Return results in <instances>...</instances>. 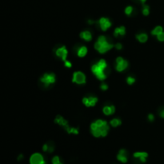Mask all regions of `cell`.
Here are the masks:
<instances>
[{
    "instance_id": "obj_1",
    "label": "cell",
    "mask_w": 164,
    "mask_h": 164,
    "mask_svg": "<svg viewBox=\"0 0 164 164\" xmlns=\"http://www.w3.org/2000/svg\"><path fill=\"white\" fill-rule=\"evenodd\" d=\"M110 123L103 119H98L90 125V131L95 138H104L110 131Z\"/></svg>"
},
{
    "instance_id": "obj_2",
    "label": "cell",
    "mask_w": 164,
    "mask_h": 164,
    "mask_svg": "<svg viewBox=\"0 0 164 164\" xmlns=\"http://www.w3.org/2000/svg\"><path fill=\"white\" fill-rule=\"evenodd\" d=\"M91 73L99 81H105L110 74V67L104 59H100L90 67Z\"/></svg>"
},
{
    "instance_id": "obj_3",
    "label": "cell",
    "mask_w": 164,
    "mask_h": 164,
    "mask_svg": "<svg viewBox=\"0 0 164 164\" xmlns=\"http://www.w3.org/2000/svg\"><path fill=\"white\" fill-rule=\"evenodd\" d=\"M94 48L99 54H106L115 48V43L110 37L102 34L95 42Z\"/></svg>"
},
{
    "instance_id": "obj_4",
    "label": "cell",
    "mask_w": 164,
    "mask_h": 164,
    "mask_svg": "<svg viewBox=\"0 0 164 164\" xmlns=\"http://www.w3.org/2000/svg\"><path fill=\"white\" fill-rule=\"evenodd\" d=\"M54 122V123L58 124L59 126H61L63 129H64L69 135H78V134L79 133V128L70 126L68 121H67L65 118L63 117L61 115H56Z\"/></svg>"
},
{
    "instance_id": "obj_5",
    "label": "cell",
    "mask_w": 164,
    "mask_h": 164,
    "mask_svg": "<svg viewBox=\"0 0 164 164\" xmlns=\"http://www.w3.org/2000/svg\"><path fill=\"white\" fill-rule=\"evenodd\" d=\"M56 74L53 72H46L39 78L38 83L43 88H50L55 83Z\"/></svg>"
},
{
    "instance_id": "obj_6",
    "label": "cell",
    "mask_w": 164,
    "mask_h": 164,
    "mask_svg": "<svg viewBox=\"0 0 164 164\" xmlns=\"http://www.w3.org/2000/svg\"><path fill=\"white\" fill-rule=\"evenodd\" d=\"M96 27L103 32H106L108 29H110L112 26L111 20L107 17H101L96 20Z\"/></svg>"
},
{
    "instance_id": "obj_7",
    "label": "cell",
    "mask_w": 164,
    "mask_h": 164,
    "mask_svg": "<svg viewBox=\"0 0 164 164\" xmlns=\"http://www.w3.org/2000/svg\"><path fill=\"white\" fill-rule=\"evenodd\" d=\"M71 82L79 86L84 85L87 83V76L81 70H75L72 74Z\"/></svg>"
},
{
    "instance_id": "obj_8",
    "label": "cell",
    "mask_w": 164,
    "mask_h": 164,
    "mask_svg": "<svg viewBox=\"0 0 164 164\" xmlns=\"http://www.w3.org/2000/svg\"><path fill=\"white\" fill-rule=\"evenodd\" d=\"M54 53L56 57L63 62L67 59L69 54L68 50H67V47L64 45H59L58 47H56L54 49Z\"/></svg>"
},
{
    "instance_id": "obj_9",
    "label": "cell",
    "mask_w": 164,
    "mask_h": 164,
    "mask_svg": "<svg viewBox=\"0 0 164 164\" xmlns=\"http://www.w3.org/2000/svg\"><path fill=\"white\" fill-rule=\"evenodd\" d=\"M129 66V63L126 59L122 56H118L115 59V69L118 72H123L127 69Z\"/></svg>"
},
{
    "instance_id": "obj_10",
    "label": "cell",
    "mask_w": 164,
    "mask_h": 164,
    "mask_svg": "<svg viewBox=\"0 0 164 164\" xmlns=\"http://www.w3.org/2000/svg\"><path fill=\"white\" fill-rule=\"evenodd\" d=\"M99 102V98L94 95H86L82 99V103L87 107H94Z\"/></svg>"
},
{
    "instance_id": "obj_11",
    "label": "cell",
    "mask_w": 164,
    "mask_h": 164,
    "mask_svg": "<svg viewBox=\"0 0 164 164\" xmlns=\"http://www.w3.org/2000/svg\"><path fill=\"white\" fill-rule=\"evenodd\" d=\"M30 164H46L44 155L38 152L32 154L29 159Z\"/></svg>"
},
{
    "instance_id": "obj_12",
    "label": "cell",
    "mask_w": 164,
    "mask_h": 164,
    "mask_svg": "<svg viewBox=\"0 0 164 164\" xmlns=\"http://www.w3.org/2000/svg\"><path fill=\"white\" fill-rule=\"evenodd\" d=\"M115 106L111 103H106L103 106V109H102L103 115L106 116L113 115L115 113Z\"/></svg>"
},
{
    "instance_id": "obj_13",
    "label": "cell",
    "mask_w": 164,
    "mask_h": 164,
    "mask_svg": "<svg viewBox=\"0 0 164 164\" xmlns=\"http://www.w3.org/2000/svg\"><path fill=\"white\" fill-rule=\"evenodd\" d=\"M117 160L122 163H126L128 161V151L126 149H120L117 154Z\"/></svg>"
},
{
    "instance_id": "obj_14",
    "label": "cell",
    "mask_w": 164,
    "mask_h": 164,
    "mask_svg": "<svg viewBox=\"0 0 164 164\" xmlns=\"http://www.w3.org/2000/svg\"><path fill=\"white\" fill-rule=\"evenodd\" d=\"M126 29L124 26H119V27H115L113 31V37L114 38H119V37H123L126 35Z\"/></svg>"
},
{
    "instance_id": "obj_15",
    "label": "cell",
    "mask_w": 164,
    "mask_h": 164,
    "mask_svg": "<svg viewBox=\"0 0 164 164\" xmlns=\"http://www.w3.org/2000/svg\"><path fill=\"white\" fill-rule=\"evenodd\" d=\"M75 54L79 58H84L88 54V48L85 45L78 46L75 50Z\"/></svg>"
},
{
    "instance_id": "obj_16",
    "label": "cell",
    "mask_w": 164,
    "mask_h": 164,
    "mask_svg": "<svg viewBox=\"0 0 164 164\" xmlns=\"http://www.w3.org/2000/svg\"><path fill=\"white\" fill-rule=\"evenodd\" d=\"M133 157L134 159H137L140 162L145 163L146 161V159L148 158V153L145 151H137L133 154Z\"/></svg>"
},
{
    "instance_id": "obj_17",
    "label": "cell",
    "mask_w": 164,
    "mask_h": 164,
    "mask_svg": "<svg viewBox=\"0 0 164 164\" xmlns=\"http://www.w3.org/2000/svg\"><path fill=\"white\" fill-rule=\"evenodd\" d=\"M79 37L85 42H90L93 39V33L90 30H85L79 33Z\"/></svg>"
},
{
    "instance_id": "obj_18",
    "label": "cell",
    "mask_w": 164,
    "mask_h": 164,
    "mask_svg": "<svg viewBox=\"0 0 164 164\" xmlns=\"http://www.w3.org/2000/svg\"><path fill=\"white\" fill-rule=\"evenodd\" d=\"M135 38L140 44H146L148 38H149V35H148L147 33L144 32V31H141V32H139L135 34Z\"/></svg>"
},
{
    "instance_id": "obj_19",
    "label": "cell",
    "mask_w": 164,
    "mask_h": 164,
    "mask_svg": "<svg viewBox=\"0 0 164 164\" xmlns=\"http://www.w3.org/2000/svg\"><path fill=\"white\" fill-rule=\"evenodd\" d=\"M54 144L53 142H46L45 144L43 146V151L47 152V153H53L54 151Z\"/></svg>"
},
{
    "instance_id": "obj_20",
    "label": "cell",
    "mask_w": 164,
    "mask_h": 164,
    "mask_svg": "<svg viewBox=\"0 0 164 164\" xmlns=\"http://www.w3.org/2000/svg\"><path fill=\"white\" fill-rule=\"evenodd\" d=\"M124 13H125V15H126V16H128V17L133 16V15H135V8H134L133 6H131V5L126 6V8H125V9H124Z\"/></svg>"
},
{
    "instance_id": "obj_21",
    "label": "cell",
    "mask_w": 164,
    "mask_h": 164,
    "mask_svg": "<svg viewBox=\"0 0 164 164\" xmlns=\"http://www.w3.org/2000/svg\"><path fill=\"white\" fill-rule=\"evenodd\" d=\"M109 123H110V125L111 127L115 128L122 125V120H121L119 118H113V119H110V122H109Z\"/></svg>"
},
{
    "instance_id": "obj_22",
    "label": "cell",
    "mask_w": 164,
    "mask_h": 164,
    "mask_svg": "<svg viewBox=\"0 0 164 164\" xmlns=\"http://www.w3.org/2000/svg\"><path fill=\"white\" fill-rule=\"evenodd\" d=\"M162 31H163V27L160 25H158L154 27L153 29L151 30V34L152 36H157L158 34H159L161 32H162Z\"/></svg>"
},
{
    "instance_id": "obj_23",
    "label": "cell",
    "mask_w": 164,
    "mask_h": 164,
    "mask_svg": "<svg viewBox=\"0 0 164 164\" xmlns=\"http://www.w3.org/2000/svg\"><path fill=\"white\" fill-rule=\"evenodd\" d=\"M141 12H142L143 16H148L150 15V13H151V8H150V6L146 3L142 4Z\"/></svg>"
},
{
    "instance_id": "obj_24",
    "label": "cell",
    "mask_w": 164,
    "mask_h": 164,
    "mask_svg": "<svg viewBox=\"0 0 164 164\" xmlns=\"http://www.w3.org/2000/svg\"><path fill=\"white\" fill-rule=\"evenodd\" d=\"M51 163L52 164H63V161H62L61 158L58 155H54L51 159Z\"/></svg>"
},
{
    "instance_id": "obj_25",
    "label": "cell",
    "mask_w": 164,
    "mask_h": 164,
    "mask_svg": "<svg viewBox=\"0 0 164 164\" xmlns=\"http://www.w3.org/2000/svg\"><path fill=\"white\" fill-rule=\"evenodd\" d=\"M126 82L128 85H133L136 82V79L135 78V76L129 75L126 78Z\"/></svg>"
},
{
    "instance_id": "obj_26",
    "label": "cell",
    "mask_w": 164,
    "mask_h": 164,
    "mask_svg": "<svg viewBox=\"0 0 164 164\" xmlns=\"http://www.w3.org/2000/svg\"><path fill=\"white\" fill-rule=\"evenodd\" d=\"M99 88H100V90H103V91H106V90H108L109 88L108 83H106L105 81H102L101 83H100V85H99Z\"/></svg>"
},
{
    "instance_id": "obj_27",
    "label": "cell",
    "mask_w": 164,
    "mask_h": 164,
    "mask_svg": "<svg viewBox=\"0 0 164 164\" xmlns=\"http://www.w3.org/2000/svg\"><path fill=\"white\" fill-rule=\"evenodd\" d=\"M63 65H64V67H66V68L67 69H70L72 67V63L70 61V60L67 59L65 60V61L63 62Z\"/></svg>"
},
{
    "instance_id": "obj_28",
    "label": "cell",
    "mask_w": 164,
    "mask_h": 164,
    "mask_svg": "<svg viewBox=\"0 0 164 164\" xmlns=\"http://www.w3.org/2000/svg\"><path fill=\"white\" fill-rule=\"evenodd\" d=\"M156 38L159 42H164V31L161 32L159 34H158L156 36Z\"/></svg>"
},
{
    "instance_id": "obj_29",
    "label": "cell",
    "mask_w": 164,
    "mask_h": 164,
    "mask_svg": "<svg viewBox=\"0 0 164 164\" xmlns=\"http://www.w3.org/2000/svg\"><path fill=\"white\" fill-rule=\"evenodd\" d=\"M158 114H159V117L164 119V106H162L158 110Z\"/></svg>"
},
{
    "instance_id": "obj_30",
    "label": "cell",
    "mask_w": 164,
    "mask_h": 164,
    "mask_svg": "<svg viewBox=\"0 0 164 164\" xmlns=\"http://www.w3.org/2000/svg\"><path fill=\"white\" fill-rule=\"evenodd\" d=\"M147 119L149 122H151V123H152V122H154L155 119V115L152 113H150L147 115Z\"/></svg>"
},
{
    "instance_id": "obj_31",
    "label": "cell",
    "mask_w": 164,
    "mask_h": 164,
    "mask_svg": "<svg viewBox=\"0 0 164 164\" xmlns=\"http://www.w3.org/2000/svg\"><path fill=\"white\" fill-rule=\"evenodd\" d=\"M115 48L117 51H121V50L123 48V44H122V43H116V44H115Z\"/></svg>"
},
{
    "instance_id": "obj_32",
    "label": "cell",
    "mask_w": 164,
    "mask_h": 164,
    "mask_svg": "<svg viewBox=\"0 0 164 164\" xmlns=\"http://www.w3.org/2000/svg\"><path fill=\"white\" fill-rule=\"evenodd\" d=\"M135 2L139 3H140L141 5H142V4H145L146 3V2L147 1V0H135Z\"/></svg>"
},
{
    "instance_id": "obj_33",
    "label": "cell",
    "mask_w": 164,
    "mask_h": 164,
    "mask_svg": "<svg viewBox=\"0 0 164 164\" xmlns=\"http://www.w3.org/2000/svg\"><path fill=\"white\" fill-rule=\"evenodd\" d=\"M23 158H24L23 155H18V161L23 160Z\"/></svg>"
}]
</instances>
